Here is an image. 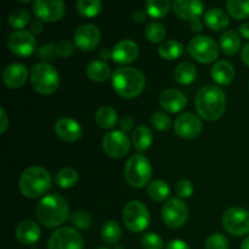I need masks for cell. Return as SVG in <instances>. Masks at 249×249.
Returning a JSON list of instances; mask_svg holds the SVG:
<instances>
[{
    "mask_svg": "<svg viewBox=\"0 0 249 249\" xmlns=\"http://www.w3.org/2000/svg\"><path fill=\"white\" fill-rule=\"evenodd\" d=\"M195 105L198 116L204 121H218L225 113L226 95L216 85H206L197 91Z\"/></svg>",
    "mask_w": 249,
    "mask_h": 249,
    "instance_id": "obj_1",
    "label": "cell"
},
{
    "mask_svg": "<svg viewBox=\"0 0 249 249\" xmlns=\"http://www.w3.org/2000/svg\"><path fill=\"white\" fill-rule=\"evenodd\" d=\"M36 215L41 225L55 229L66 223L70 216V207L67 201L60 195H48L36 204Z\"/></svg>",
    "mask_w": 249,
    "mask_h": 249,
    "instance_id": "obj_2",
    "label": "cell"
},
{
    "mask_svg": "<svg viewBox=\"0 0 249 249\" xmlns=\"http://www.w3.org/2000/svg\"><path fill=\"white\" fill-rule=\"evenodd\" d=\"M146 80L142 73L134 67L117 68L112 73L113 90L124 99L138 97L145 89Z\"/></svg>",
    "mask_w": 249,
    "mask_h": 249,
    "instance_id": "obj_3",
    "label": "cell"
},
{
    "mask_svg": "<svg viewBox=\"0 0 249 249\" xmlns=\"http://www.w3.org/2000/svg\"><path fill=\"white\" fill-rule=\"evenodd\" d=\"M18 187L21 194L27 198H39L51 187L50 173L39 165L27 168L19 178Z\"/></svg>",
    "mask_w": 249,
    "mask_h": 249,
    "instance_id": "obj_4",
    "label": "cell"
},
{
    "mask_svg": "<svg viewBox=\"0 0 249 249\" xmlns=\"http://www.w3.org/2000/svg\"><path fill=\"white\" fill-rule=\"evenodd\" d=\"M29 79L33 89L41 95H51L58 89L60 75L53 66L48 62L36 63L31 68Z\"/></svg>",
    "mask_w": 249,
    "mask_h": 249,
    "instance_id": "obj_5",
    "label": "cell"
},
{
    "mask_svg": "<svg viewBox=\"0 0 249 249\" xmlns=\"http://www.w3.org/2000/svg\"><path fill=\"white\" fill-rule=\"evenodd\" d=\"M124 177L131 187L141 189L150 182L152 177V165L143 155H134L126 160Z\"/></svg>",
    "mask_w": 249,
    "mask_h": 249,
    "instance_id": "obj_6",
    "label": "cell"
},
{
    "mask_svg": "<svg viewBox=\"0 0 249 249\" xmlns=\"http://www.w3.org/2000/svg\"><path fill=\"white\" fill-rule=\"evenodd\" d=\"M123 221L131 232H142L150 224V212L142 202L131 201L124 207Z\"/></svg>",
    "mask_w": 249,
    "mask_h": 249,
    "instance_id": "obj_7",
    "label": "cell"
},
{
    "mask_svg": "<svg viewBox=\"0 0 249 249\" xmlns=\"http://www.w3.org/2000/svg\"><path fill=\"white\" fill-rule=\"evenodd\" d=\"M187 51L198 62L212 63L218 58L219 48L214 39L208 36H197L187 44Z\"/></svg>",
    "mask_w": 249,
    "mask_h": 249,
    "instance_id": "obj_8",
    "label": "cell"
},
{
    "mask_svg": "<svg viewBox=\"0 0 249 249\" xmlns=\"http://www.w3.org/2000/svg\"><path fill=\"white\" fill-rule=\"evenodd\" d=\"M223 226L230 235L241 237L249 233V212L241 207H231L224 213Z\"/></svg>",
    "mask_w": 249,
    "mask_h": 249,
    "instance_id": "obj_9",
    "label": "cell"
},
{
    "mask_svg": "<svg viewBox=\"0 0 249 249\" xmlns=\"http://www.w3.org/2000/svg\"><path fill=\"white\" fill-rule=\"evenodd\" d=\"M84 240L78 230L68 226L58 228L48 240V249H83Z\"/></svg>",
    "mask_w": 249,
    "mask_h": 249,
    "instance_id": "obj_10",
    "label": "cell"
},
{
    "mask_svg": "<svg viewBox=\"0 0 249 249\" xmlns=\"http://www.w3.org/2000/svg\"><path fill=\"white\" fill-rule=\"evenodd\" d=\"M189 218V208L180 198H172L162 208L163 223L170 229H179Z\"/></svg>",
    "mask_w": 249,
    "mask_h": 249,
    "instance_id": "obj_11",
    "label": "cell"
},
{
    "mask_svg": "<svg viewBox=\"0 0 249 249\" xmlns=\"http://www.w3.org/2000/svg\"><path fill=\"white\" fill-rule=\"evenodd\" d=\"M130 139L122 130L107 133L102 140V148L112 158H123L130 151Z\"/></svg>",
    "mask_w": 249,
    "mask_h": 249,
    "instance_id": "obj_12",
    "label": "cell"
},
{
    "mask_svg": "<svg viewBox=\"0 0 249 249\" xmlns=\"http://www.w3.org/2000/svg\"><path fill=\"white\" fill-rule=\"evenodd\" d=\"M7 48L18 57H28L36 48V39L29 31H15L7 39Z\"/></svg>",
    "mask_w": 249,
    "mask_h": 249,
    "instance_id": "obj_13",
    "label": "cell"
},
{
    "mask_svg": "<svg viewBox=\"0 0 249 249\" xmlns=\"http://www.w3.org/2000/svg\"><path fill=\"white\" fill-rule=\"evenodd\" d=\"M202 128H203V124H202L201 118L191 112H185L175 119V134L185 140L198 138L202 133Z\"/></svg>",
    "mask_w": 249,
    "mask_h": 249,
    "instance_id": "obj_14",
    "label": "cell"
},
{
    "mask_svg": "<svg viewBox=\"0 0 249 249\" xmlns=\"http://www.w3.org/2000/svg\"><path fill=\"white\" fill-rule=\"evenodd\" d=\"M66 5L62 0H36L33 12L41 22L60 21L65 15Z\"/></svg>",
    "mask_w": 249,
    "mask_h": 249,
    "instance_id": "obj_15",
    "label": "cell"
},
{
    "mask_svg": "<svg viewBox=\"0 0 249 249\" xmlns=\"http://www.w3.org/2000/svg\"><path fill=\"white\" fill-rule=\"evenodd\" d=\"M74 45L82 51H91L99 45L101 33L94 24H82L74 32Z\"/></svg>",
    "mask_w": 249,
    "mask_h": 249,
    "instance_id": "obj_16",
    "label": "cell"
},
{
    "mask_svg": "<svg viewBox=\"0 0 249 249\" xmlns=\"http://www.w3.org/2000/svg\"><path fill=\"white\" fill-rule=\"evenodd\" d=\"M139 56L138 44L130 39H124L117 43L112 49V60L118 65H129Z\"/></svg>",
    "mask_w": 249,
    "mask_h": 249,
    "instance_id": "obj_17",
    "label": "cell"
},
{
    "mask_svg": "<svg viewBox=\"0 0 249 249\" xmlns=\"http://www.w3.org/2000/svg\"><path fill=\"white\" fill-rule=\"evenodd\" d=\"M55 133L61 140L67 142H74L83 135L80 124L71 117H62L55 123Z\"/></svg>",
    "mask_w": 249,
    "mask_h": 249,
    "instance_id": "obj_18",
    "label": "cell"
},
{
    "mask_svg": "<svg viewBox=\"0 0 249 249\" xmlns=\"http://www.w3.org/2000/svg\"><path fill=\"white\" fill-rule=\"evenodd\" d=\"M173 11L184 21H195L203 14V4L198 0H175L173 1Z\"/></svg>",
    "mask_w": 249,
    "mask_h": 249,
    "instance_id": "obj_19",
    "label": "cell"
},
{
    "mask_svg": "<svg viewBox=\"0 0 249 249\" xmlns=\"http://www.w3.org/2000/svg\"><path fill=\"white\" fill-rule=\"evenodd\" d=\"M160 104L169 113H178L187 106V97L180 90L167 89L160 94Z\"/></svg>",
    "mask_w": 249,
    "mask_h": 249,
    "instance_id": "obj_20",
    "label": "cell"
},
{
    "mask_svg": "<svg viewBox=\"0 0 249 249\" xmlns=\"http://www.w3.org/2000/svg\"><path fill=\"white\" fill-rule=\"evenodd\" d=\"M28 79V68L23 63H11L2 73L4 84L9 89H18Z\"/></svg>",
    "mask_w": 249,
    "mask_h": 249,
    "instance_id": "obj_21",
    "label": "cell"
},
{
    "mask_svg": "<svg viewBox=\"0 0 249 249\" xmlns=\"http://www.w3.org/2000/svg\"><path fill=\"white\" fill-rule=\"evenodd\" d=\"M15 235L19 243L24 246H31L38 242L41 236V231L36 221L23 220L16 226Z\"/></svg>",
    "mask_w": 249,
    "mask_h": 249,
    "instance_id": "obj_22",
    "label": "cell"
},
{
    "mask_svg": "<svg viewBox=\"0 0 249 249\" xmlns=\"http://www.w3.org/2000/svg\"><path fill=\"white\" fill-rule=\"evenodd\" d=\"M212 78L219 85H229L235 78V68L228 61H218L211 70Z\"/></svg>",
    "mask_w": 249,
    "mask_h": 249,
    "instance_id": "obj_23",
    "label": "cell"
},
{
    "mask_svg": "<svg viewBox=\"0 0 249 249\" xmlns=\"http://www.w3.org/2000/svg\"><path fill=\"white\" fill-rule=\"evenodd\" d=\"M204 23L209 29L215 32L224 31L230 23V18L221 9L214 7L204 14Z\"/></svg>",
    "mask_w": 249,
    "mask_h": 249,
    "instance_id": "obj_24",
    "label": "cell"
},
{
    "mask_svg": "<svg viewBox=\"0 0 249 249\" xmlns=\"http://www.w3.org/2000/svg\"><path fill=\"white\" fill-rule=\"evenodd\" d=\"M87 75L92 82H105L111 75V67L102 60L91 61L87 66Z\"/></svg>",
    "mask_w": 249,
    "mask_h": 249,
    "instance_id": "obj_25",
    "label": "cell"
},
{
    "mask_svg": "<svg viewBox=\"0 0 249 249\" xmlns=\"http://www.w3.org/2000/svg\"><path fill=\"white\" fill-rule=\"evenodd\" d=\"M131 141H133L134 147L138 151H146L150 148V146L153 142V134L150 128L145 125H139L135 130L133 131V136H131Z\"/></svg>",
    "mask_w": 249,
    "mask_h": 249,
    "instance_id": "obj_26",
    "label": "cell"
},
{
    "mask_svg": "<svg viewBox=\"0 0 249 249\" xmlns=\"http://www.w3.org/2000/svg\"><path fill=\"white\" fill-rule=\"evenodd\" d=\"M220 49L229 56L236 55L241 49V38L236 31H225L220 36Z\"/></svg>",
    "mask_w": 249,
    "mask_h": 249,
    "instance_id": "obj_27",
    "label": "cell"
},
{
    "mask_svg": "<svg viewBox=\"0 0 249 249\" xmlns=\"http://www.w3.org/2000/svg\"><path fill=\"white\" fill-rule=\"evenodd\" d=\"M158 53L163 60H177L184 53V45L178 40H165L158 48Z\"/></svg>",
    "mask_w": 249,
    "mask_h": 249,
    "instance_id": "obj_28",
    "label": "cell"
},
{
    "mask_svg": "<svg viewBox=\"0 0 249 249\" xmlns=\"http://www.w3.org/2000/svg\"><path fill=\"white\" fill-rule=\"evenodd\" d=\"M118 114L112 107L102 106L100 107L95 114V122L102 129H111L117 124Z\"/></svg>",
    "mask_w": 249,
    "mask_h": 249,
    "instance_id": "obj_29",
    "label": "cell"
},
{
    "mask_svg": "<svg viewBox=\"0 0 249 249\" xmlns=\"http://www.w3.org/2000/svg\"><path fill=\"white\" fill-rule=\"evenodd\" d=\"M175 80L181 85H189L194 83L197 77L196 66L190 62H182L175 68L174 72Z\"/></svg>",
    "mask_w": 249,
    "mask_h": 249,
    "instance_id": "obj_30",
    "label": "cell"
},
{
    "mask_svg": "<svg viewBox=\"0 0 249 249\" xmlns=\"http://www.w3.org/2000/svg\"><path fill=\"white\" fill-rule=\"evenodd\" d=\"M122 228L117 221L109 220L104 224L101 229L102 241L107 245H116L122 238Z\"/></svg>",
    "mask_w": 249,
    "mask_h": 249,
    "instance_id": "obj_31",
    "label": "cell"
},
{
    "mask_svg": "<svg viewBox=\"0 0 249 249\" xmlns=\"http://www.w3.org/2000/svg\"><path fill=\"white\" fill-rule=\"evenodd\" d=\"M147 195L156 202H163L169 197L170 187L163 180H153L147 186Z\"/></svg>",
    "mask_w": 249,
    "mask_h": 249,
    "instance_id": "obj_32",
    "label": "cell"
},
{
    "mask_svg": "<svg viewBox=\"0 0 249 249\" xmlns=\"http://www.w3.org/2000/svg\"><path fill=\"white\" fill-rule=\"evenodd\" d=\"M173 2L169 0H148L146 1V12L152 18H163L167 16Z\"/></svg>",
    "mask_w": 249,
    "mask_h": 249,
    "instance_id": "obj_33",
    "label": "cell"
},
{
    "mask_svg": "<svg viewBox=\"0 0 249 249\" xmlns=\"http://www.w3.org/2000/svg\"><path fill=\"white\" fill-rule=\"evenodd\" d=\"M56 184L58 185L62 189H71V187L74 186L75 184L79 180V175H78V172L73 168H62L57 172L56 174Z\"/></svg>",
    "mask_w": 249,
    "mask_h": 249,
    "instance_id": "obj_34",
    "label": "cell"
},
{
    "mask_svg": "<svg viewBox=\"0 0 249 249\" xmlns=\"http://www.w3.org/2000/svg\"><path fill=\"white\" fill-rule=\"evenodd\" d=\"M31 14L24 9H15L7 17V23L17 31H23L31 22Z\"/></svg>",
    "mask_w": 249,
    "mask_h": 249,
    "instance_id": "obj_35",
    "label": "cell"
},
{
    "mask_svg": "<svg viewBox=\"0 0 249 249\" xmlns=\"http://www.w3.org/2000/svg\"><path fill=\"white\" fill-rule=\"evenodd\" d=\"M77 11L84 17H95L101 12L102 4L99 0H79L75 4Z\"/></svg>",
    "mask_w": 249,
    "mask_h": 249,
    "instance_id": "obj_36",
    "label": "cell"
},
{
    "mask_svg": "<svg viewBox=\"0 0 249 249\" xmlns=\"http://www.w3.org/2000/svg\"><path fill=\"white\" fill-rule=\"evenodd\" d=\"M167 36V29L160 22H151L146 26L145 36L151 43H163Z\"/></svg>",
    "mask_w": 249,
    "mask_h": 249,
    "instance_id": "obj_37",
    "label": "cell"
},
{
    "mask_svg": "<svg viewBox=\"0 0 249 249\" xmlns=\"http://www.w3.org/2000/svg\"><path fill=\"white\" fill-rule=\"evenodd\" d=\"M230 16L235 19H245L249 17V1H240V0H229L226 2Z\"/></svg>",
    "mask_w": 249,
    "mask_h": 249,
    "instance_id": "obj_38",
    "label": "cell"
},
{
    "mask_svg": "<svg viewBox=\"0 0 249 249\" xmlns=\"http://www.w3.org/2000/svg\"><path fill=\"white\" fill-rule=\"evenodd\" d=\"M141 246L143 249H163L164 242L162 237L155 232H146L141 237Z\"/></svg>",
    "mask_w": 249,
    "mask_h": 249,
    "instance_id": "obj_39",
    "label": "cell"
},
{
    "mask_svg": "<svg viewBox=\"0 0 249 249\" xmlns=\"http://www.w3.org/2000/svg\"><path fill=\"white\" fill-rule=\"evenodd\" d=\"M71 220H72L73 225L78 229H85L90 228L92 224V218L88 212L85 211H75L74 213L71 215Z\"/></svg>",
    "mask_w": 249,
    "mask_h": 249,
    "instance_id": "obj_40",
    "label": "cell"
},
{
    "mask_svg": "<svg viewBox=\"0 0 249 249\" xmlns=\"http://www.w3.org/2000/svg\"><path fill=\"white\" fill-rule=\"evenodd\" d=\"M151 124L155 126L157 130L160 131H167L169 130L172 126V121H170L169 116L164 112H156L151 117Z\"/></svg>",
    "mask_w": 249,
    "mask_h": 249,
    "instance_id": "obj_41",
    "label": "cell"
},
{
    "mask_svg": "<svg viewBox=\"0 0 249 249\" xmlns=\"http://www.w3.org/2000/svg\"><path fill=\"white\" fill-rule=\"evenodd\" d=\"M206 249H229V241L221 233H213L206 242Z\"/></svg>",
    "mask_w": 249,
    "mask_h": 249,
    "instance_id": "obj_42",
    "label": "cell"
},
{
    "mask_svg": "<svg viewBox=\"0 0 249 249\" xmlns=\"http://www.w3.org/2000/svg\"><path fill=\"white\" fill-rule=\"evenodd\" d=\"M194 192V184L190 180H180L175 186V194H177L178 198H189Z\"/></svg>",
    "mask_w": 249,
    "mask_h": 249,
    "instance_id": "obj_43",
    "label": "cell"
},
{
    "mask_svg": "<svg viewBox=\"0 0 249 249\" xmlns=\"http://www.w3.org/2000/svg\"><path fill=\"white\" fill-rule=\"evenodd\" d=\"M38 55L41 60L44 61H53L55 56L57 55L56 45L53 43H46L43 46H40L38 51Z\"/></svg>",
    "mask_w": 249,
    "mask_h": 249,
    "instance_id": "obj_44",
    "label": "cell"
},
{
    "mask_svg": "<svg viewBox=\"0 0 249 249\" xmlns=\"http://www.w3.org/2000/svg\"><path fill=\"white\" fill-rule=\"evenodd\" d=\"M74 49H75V45L70 40H61L60 43L56 45L57 55L62 58H66L68 57V56L72 55V53H74Z\"/></svg>",
    "mask_w": 249,
    "mask_h": 249,
    "instance_id": "obj_45",
    "label": "cell"
},
{
    "mask_svg": "<svg viewBox=\"0 0 249 249\" xmlns=\"http://www.w3.org/2000/svg\"><path fill=\"white\" fill-rule=\"evenodd\" d=\"M119 126H121L122 131H130L134 126V119L130 116H124L122 117L119 121Z\"/></svg>",
    "mask_w": 249,
    "mask_h": 249,
    "instance_id": "obj_46",
    "label": "cell"
},
{
    "mask_svg": "<svg viewBox=\"0 0 249 249\" xmlns=\"http://www.w3.org/2000/svg\"><path fill=\"white\" fill-rule=\"evenodd\" d=\"M9 117L4 108H0V134H4L9 128Z\"/></svg>",
    "mask_w": 249,
    "mask_h": 249,
    "instance_id": "obj_47",
    "label": "cell"
},
{
    "mask_svg": "<svg viewBox=\"0 0 249 249\" xmlns=\"http://www.w3.org/2000/svg\"><path fill=\"white\" fill-rule=\"evenodd\" d=\"M165 249H191L186 242L181 240H173L167 245Z\"/></svg>",
    "mask_w": 249,
    "mask_h": 249,
    "instance_id": "obj_48",
    "label": "cell"
},
{
    "mask_svg": "<svg viewBox=\"0 0 249 249\" xmlns=\"http://www.w3.org/2000/svg\"><path fill=\"white\" fill-rule=\"evenodd\" d=\"M146 19V12L143 11V10L141 9H138L134 11L133 14V21L135 22V23H143Z\"/></svg>",
    "mask_w": 249,
    "mask_h": 249,
    "instance_id": "obj_49",
    "label": "cell"
},
{
    "mask_svg": "<svg viewBox=\"0 0 249 249\" xmlns=\"http://www.w3.org/2000/svg\"><path fill=\"white\" fill-rule=\"evenodd\" d=\"M44 26H43V22L39 21V19H36V21H33L31 23V33L32 34H38V33H41V31H43Z\"/></svg>",
    "mask_w": 249,
    "mask_h": 249,
    "instance_id": "obj_50",
    "label": "cell"
},
{
    "mask_svg": "<svg viewBox=\"0 0 249 249\" xmlns=\"http://www.w3.org/2000/svg\"><path fill=\"white\" fill-rule=\"evenodd\" d=\"M241 60L249 68V43L246 44L242 50H241Z\"/></svg>",
    "mask_w": 249,
    "mask_h": 249,
    "instance_id": "obj_51",
    "label": "cell"
},
{
    "mask_svg": "<svg viewBox=\"0 0 249 249\" xmlns=\"http://www.w3.org/2000/svg\"><path fill=\"white\" fill-rule=\"evenodd\" d=\"M238 33H240L243 38L249 39V21L241 24L240 28H238Z\"/></svg>",
    "mask_w": 249,
    "mask_h": 249,
    "instance_id": "obj_52",
    "label": "cell"
},
{
    "mask_svg": "<svg viewBox=\"0 0 249 249\" xmlns=\"http://www.w3.org/2000/svg\"><path fill=\"white\" fill-rule=\"evenodd\" d=\"M190 23H191V31L195 32V33H199L202 31V28H203V24H202L199 18L195 19V21L190 22Z\"/></svg>",
    "mask_w": 249,
    "mask_h": 249,
    "instance_id": "obj_53",
    "label": "cell"
},
{
    "mask_svg": "<svg viewBox=\"0 0 249 249\" xmlns=\"http://www.w3.org/2000/svg\"><path fill=\"white\" fill-rule=\"evenodd\" d=\"M100 58H102V60H109V58H112V50H109L107 48L102 49L100 51Z\"/></svg>",
    "mask_w": 249,
    "mask_h": 249,
    "instance_id": "obj_54",
    "label": "cell"
},
{
    "mask_svg": "<svg viewBox=\"0 0 249 249\" xmlns=\"http://www.w3.org/2000/svg\"><path fill=\"white\" fill-rule=\"evenodd\" d=\"M241 249H249V236L245 238V241L242 242V246H241Z\"/></svg>",
    "mask_w": 249,
    "mask_h": 249,
    "instance_id": "obj_55",
    "label": "cell"
},
{
    "mask_svg": "<svg viewBox=\"0 0 249 249\" xmlns=\"http://www.w3.org/2000/svg\"><path fill=\"white\" fill-rule=\"evenodd\" d=\"M99 249H108V248H99Z\"/></svg>",
    "mask_w": 249,
    "mask_h": 249,
    "instance_id": "obj_56",
    "label": "cell"
}]
</instances>
